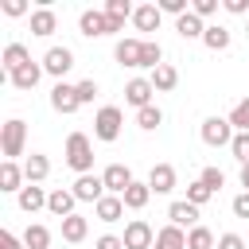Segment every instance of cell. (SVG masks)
<instances>
[{
    "mask_svg": "<svg viewBox=\"0 0 249 249\" xmlns=\"http://www.w3.org/2000/svg\"><path fill=\"white\" fill-rule=\"evenodd\" d=\"M78 31H82L86 39H101V35H109V19H105V12L86 8V12L78 16Z\"/></svg>",
    "mask_w": 249,
    "mask_h": 249,
    "instance_id": "cell-9",
    "label": "cell"
},
{
    "mask_svg": "<svg viewBox=\"0 0 249 249\" xmlns=\"http://www.w3.org/2000/svg\"><path fill=\"white\" fill-rule=\"evenodd\" d=\"M47 198H51V195H47L39 183H27V187L16 195V202H19V210H23V214H35V210H43V206H47Z\"/></svg>",
    "mask_w": 249,
    "mask_h": 249,
    "instance_id": "cell-17",
    "label": "cell"
},
{
    "mask_svg": "<svg viewBox=\"0 0 249 249\" xmlns=\"http://www.w3.org/2000/svg\"><path fill=\"white\" fill-rule=\"evenodd\" d=\"M23 187H27L23 167H19L16 160H4V163H0V191H4V195H19Z\"/></svg>",
    "mask_w": 249,
    "mask_h": 249,
    "instance_id": "cell-11",
    "label": "cell"
},
{
    "mask_svg": "<svg viewBox=\"0 0 249 249\" xmlns=\"http://www.w3.org/2000/svg\"><path fill=\"white\" fill-rule=\"evenodd\" d=\"M0 249H27L23 237H16L12 230H0Z\"/></svg>",
    "mask_w": 249,
    "mask_h": 249,
    "instance_id": "cell-44",
    "label": "cell"
},
{
    "mask_svg": "<svg viewBox=\"0 0 249 249\" xmlns=\"http://www.w3.org/2000/svg\"><path fill=\"white\" fill-rule=\"evenodd\" d=\"M214 249H249V245H245V237H241V233H222Z\"/></svg>",
    "mask_w": 249,
    "mask_h": 249,
    "instance_id": "cell-41",
    "label": "cell"
},
{
    "mask_svg": "<svg viewBox=\"0 0 249 249\" xmlns=\"http://www.w3.org/2000/svg\"><path fill=\"white\" fill-rule=\"evenodd\" d=\"M101 12H105L113 23H124V19H132V12H136V8H132L128 0H105V8H101Z\"/></svg>",
    "mask_w": 249,
    "mask_h": 249,
    "instance_id": "cell-32",
    "label": "cell"
},
{
    "mask_svg": "<svg viewBox=\"0 0 249 249\" xmlns=\"http://www.w3.org/2000/svg\"><path fill=\"white\" fill-rule=\"evenodd\" d=\"M93 249H124V241H121L117 233H101V237L93 241Z\"/></svg>",
    "mask_w": 249,
    "mask_h": 249,
    "instance_id": "cell-45",
    "label": "cell"
},
{
    "mask_svg": "<svg viewBox=\"0 0 249 249\" xmlns=\"http://www.w3.org/2000/svg\"><path fill=\"white\" fill-rule=\"evenodd\" d=\"M70 191H74V198H78V202H93V206L109 195V191H105V179H101V175H93V171H89V175H78Z\"/></svg>",
    "mask_w": 249,
    "mask_h": 249,
    "instance_id": "cell-5",
    "label": "cell"
},
{
    "mask_svg": "<svg viewBox=\"0 0 249 249\" xmlns=\"http://www.w3.org/2000/svg\"><path fill=\"white\" fill-rule=\"evenodd\" d=\"M0 8H4V16H23L27 12V0H4Z\"/></svg>",
    "mask_w": 249,
    "mask_h": 249,
    "instance_id": "cell-46",
    "label": "cell"
},
{
    "mask_svg": "<svg viewBox=\"0 0 249 249\" xmlns=\"http://www.w3.org/2000/svg\"><path fill=\"white\" fill-rule=\"evenodd\" d=\"M218 241H214V233L206 230V226H195V230H187V249H214Z\"/></svg>",
    "mask_w": 249,
    "mask_h": 249,
    "instance_id": "cell-34",
    "label": "cell"
},
{
    "mask_svg": "<svg viewBox=\"0 0 249 249\" xmlns=\"http://www.w3.org/2000/svg\"><path fill=\"white\" fill-rule=\"evenodd\" d=\"M167 218H171V226H179V230H195V226H198V206L187 202V198H175V202L167 206Z\"/></svg>",
    "mask_w": 249,
    "mask_h": 249,
    "instance_id": "cell-13",
    "label": "cell"
},
{
    "mask_svg": "<svg viewBox=\"0 0 249 249\" xmlns=\"http://www.w3.org/2000/svg\"><path fill=\"white\" fill-rule=\"evenodd\" d=\"M241 187H245V191H249V163H245V167H241Z\"/></svg>",
    "mask_w": 249,
    "mask_h": 249,
    "instance_id": "cell-48",
    "label": "cell"
},
{
    "mask_svg": "<svg viewBox=\"0 0 249 249\" xmlns=\"http://www.w3.org/2000/svg\"><path fill=\"white\" fill-rule=\"evenodd\" d=\"M23 175H27V183H43V179L51 175V160H47L43 152H31V156L23 160Z\"/></svg>",
    "mask_w": 249,
    "mask_h": 249,
    "instance_id": "cell-22",
    "label": "cell"
},
{
    "mask_svg": "<svg viewBox=\"0 0 249 249\" xmlns=\"http://www.w3.org/2000/svg\"><path fill=\"white\" fill-rule=\"evenodd\" d=\"M136 124H140L144 132H152V128H160V124H163V109H160V105H144V109L136 113Z\"/></svg>",
    "mask_w": 249,
    "mask_h": 249,
    "instance_id": "cell-33",
    "label": "cell"
},
{
    "mask_svg": "<svg viewBox=\"0 0 249 249\" xmlns=\"http://www.w3.org/2000/svg\"><path fill=\"white\" fill-rule=\"evenodd\" d=\"M230 210H233L237 218H249V191H241V195H233V202H230Z\"/></svg>",
    "mask_w": 249,
    "mask_h": 249,
    "instance_id": "cell-43",
    "label": "cell"
},
{
    "mask_svg": "<svg viewBox=\"0 0 249 249\" xmlns=\"http://www.w3.org/2000/svg\"><path fill=\"white\" fill-rule=\"evenodd\" d=\"M152 249H187V233L167 222L163 230H156V245H152Z\"/></svg>",
    "mask_w": 249,
    "mask_h": 249,
    "instance_id": "cell-25",
    "label": "cell"
},
{
    "mask_svg": "<svg viewBox=\"0 0 249 249\" xmlns=\"http://www.w3.org/2000/svg\"><path fill=\"white\" fill-rule=\"evenodd\" d=\"M121 124H124V113H121L117 105H101L97 117H93V136L105 140V144H113V140L121 136Z\"/></svg>",
    "mask_w": 249,
    "mask_h": 249,
    "instance_id": "cell-4",
    "label": "cell"
},
{
    "mask_svg": "<svg viewBox=\"0 0 249 249\" xmlns=\"http://www.w3.org/2000/svg\"><path fill=\"white\" fill-rule=\"evenodd\" d=\"M163 66V47L156 39H144V51H140V70H156Z\"/></svg>",
    "mask_w": 249,
    "mask_h": 249,
    "instance_id": "cell-30",
    "label": "cell"
},
{
    "mask_svg": "<svg viewBox=\"0 0 249 249\" xmlns=\"http://www.w3.org/2000/svg\"><path fill=\"white\" fill-rule=\"evenodd\" d=\"M43 70L62 82V78L74 70V51H70V47H51V51L43 54Z\"/></svg>",
    "mask_w": 249,
    "mask_h": 249,
    "instance_id": "cell-6",
    "label": "cell"
},
{
    "mask_svg": "<svg viewBox=\"0 0 249 249\" xmlns=\"http://www.w3.org/2000/svg\"><path fill=\"white\" fill-rule=\"evenodd\" d=\"M160 4H140L136 12H132V23H136V31H156L160 27Z\"/></svg>",
    "mask_w": 249,
    "mask_h": 249,
    "instance_id": "cell-26",
    "label": "cell"
},
{
    "mask_svg": "<svg viewBox=\"0 0 249 249\" xmlns=\"http://www.w3.org/2000/svg\"><path fill=\"white\" fill-rule=\"evenodd\" d=\"M54 27H58V16H54L51 8H35V12H31V35L51 39V35H54Z\"/></svg>",
    "mask_w": 249,
    "mask_h": 249,
    "instance_id": "cell-19",
    "label": "cell"
},
{
    "mask_svg": "<svg viewBox=\"0 0 249 249\" xmlns=\"http://www.w3.org/2000/svg\"><path fill=\"white\" fill-rule=\"evenodd\" d=\"M86 233H89V218H82V214L62 218V241L78 245V241H86Z\"/></svg>",
    "mask_w": 249,
    "mask_h": 249,
    "instance_id": "cell-24",
    "label": "cell"
},
{
    "mask_svg": "<svg viewBox=\"0 0 249 249\" xmlns=\"http://www.w3.org/2000/svg\"><path fill=\"white\" fill-rule=\"evenodd\" d=\"M66 163L78 175H89V167H93V144H89L86 132H70L66 136Z\"/></svg>",
    "mask_w": 249,
    "mask_h": 249,
    "instance_id": "cell-1",
    "label": "cell"
},
{
    "mask_svg": "<svg viewBox=\"0 0 249 249\" xmlns=\"http://www.w3.org/2000/svg\"><path fill=\"white\" fill-rule=\"evenodd\" d=\"M198 136H202V144H206V148H230L237 132H233L230 117H206V121H202V128H198Z\"/></svg>",
    "mask_w": 249,
    "mask_h": 249,
    "instance_id": "cell-2",
    "label": "cell"
},
{
    "mask_svg": "<svg viewBox=\"0 0 249 249\" xmlns=\"http://www.w3.org/2000/svg\"><path fill=\"white\" fill-rule=\"evenodd\" d=\"M51 109L62 113V117L78 113V109H82V101H78V86H70V82H54V89H51Z\"/></svg>",
    "mask_w": 249,
    "mask_h": 249,
    "instance_id": "cell-7",
    "label": "cell"
},
{
    "mask_svg": "<svg viewBox=\"0 0 249 249\" xmlns=\"http://www.w3.org/2000/svg\"><path fill=\"white\" fill-rule=\"evenodd\" d=\"M191 12H195L198 19H210V16L218 12V0H195V4H191Z\"/></svg>",
    "mask_w": 249,
    "mask_h": 249,
    "instance_id": "cell-39",
    "label": "cell"
},
{
    "mask_svg": "<svg viewBox=\"0 0 249 249\" xmlns=\"http://www.w3.org/2000/svg\"><path fill=\"white\" fill-rule=\"evenodd\" d=\"M175 31H179L183 39H202V35H206V23H202L195 12H187V16L175 19Z\"/></svg>",
    "mask_w": 249,
    "mask_h": 249,
    "instance_id": "cell-28",
    "label": "cell"
},
{
    "mask_svg": "<svg viewBox=\"0 0 249 249\" xmlns=\"http://www.w3.org/2000/svg\"><path fill=\"white\" fill-rule=\"evenodd\" d=\"M74 206H78V198H74V191H66V187H54L51 198H47V210H51L54 218H70Z\"/></svg>",
    "mask_w": 249,
    "mask_h": 249,
    "instance_id": "cell-18",
    "label": "cell"
},
{
    "mask_svg": "<svg viewBox=\"0 0 249 249\" xmlns=\"http://www.w3.org/2000/svg\"><path fill=\"white\" fill-rule=\"evenodd\" d=\"M121 198H124V210H144V206L152 202V187H148V179H144V183L136 179V183L121 195Z\"/></svg>",
    "mask_w": 249,
    "mask_h": 249,
    "instance_id": "cell-23",
    "label": "cell"
},
{
    "mask_svg": "<svg viewBox=\"0 0 249 249\" xmlns=\"http://www.w3.org/2000/svg\"><path fill=\"white\" fill-rule=\"evenodd\" d=\"M101 179H105V191H109V195H124V191L136 183L132 171H128L124 163H109V167L101 171Z\"/></svg>",
    "mask_w": 249,
    "mask_h": 249,
    "instance_id": "cell-12",
    "label": "cell"
},
{
    "mask_svg": "<svg viewBox=\"0 0 249 249\" xmlns=\"http://www.w3.org/2000/svg\"><path fill=\"white\" fill-rule=\"evenodd\" d=\"M226 12L230 16H249V0H226Z\"/></svg>",
    "mask_w": 249,
    "mask_h": 249,
    "instance_id": "cell-47",
    "label": "cell"
},
{
    "mask_svg": "<svg viewBox=\"0 0 249 249\" xmlns=\"http://www.w3.org/2000/svg\"><path fill=\"white\" fill-rule=\"evenodd\" d=\"M23 144H27V124H23L19 117L4 121V124H0V152H4V160L23 156Z\"/></svg>",
    "mask_w": 249,
    "mask_h": 249,
    "instance_id": "cell-3",
    "label": "cell"
},
{
    "mask_svg": "<svg viewBox=\"0 0 249 249\" xmlns=\"http://www.w3.org/2000/svg\"><path fill=\"white\" fill-rule=\"evenodd\" d=\"M0 62H4V74L12 78L16 70H23V66L31 62V51H27L23 43H8V47H4V54H0Z\"/></svg>",
    "mask_w": 249,
    "mask_h": 249,
    "instance_id": "cell-16",
    "label": "cell"
},
{
    "mask_svg": "<svg viewBox=\"0 0 249 249\" xmlns=\"http://www.w3.org/2000/svg\"><path fill=\"white\" fill-rule=\"evenodd\" d=\"M152 93H156V86H152V78H132L128 86H124V101L140 113L144 105H152Z\"/></svg>",
    "mask_w": 249,
    "mask_h": 249,
    "instance_id": "cell-10",
    "label": "cell"
},
{
    "mask_svg": "<svg viewBox=\"0 0 249 249\" xmlns=\"http://www.w3.org/2000/svg\"><path fill=\"white\" fill-rule=\"evenodd\" d=\"M93 97H97V82H93V78H86V82H78V101H82V105H89Z\"/></svg>",
    "mask_w": 249,
    "mask_h": 249,
    "instance_id": "cell-40",
    "label": "cell"
},
{
    "mask_svg": "<svg viewBox=\"0 0 249 249\" xmlns=\"http://www.w3.org/2000/svg\"><path fill=\"white\" fill-rule=\"evenodd\" d=\"M198 179H202V183H206V187H210L214 195H218V191H222V183H226L222 167H202V175H198Z\"/></svg>",
    "mask_w": 249,
    "mask_h": 249,
    "instance_id": "cell-38",
    "label": "cell"
},
{
    "mask_svg": "<svg viewBox=\"0 0 249 249\" xmlns=\"http://www.w3.org/2000/svg\"><path fill=\"white\" fill-rule=\"evenodd\" d=\"M245 31H249V27H245Z\"/></svg>",
    "mask_w": 249,
    "mask_h": 249,
    "instance_id": "cell-49",
    "label": "cell"
},
{
    "mask_svg": "<svg viewBox=\"0 0 249 249\" xmlns=\"http://www.w3.org/2000/svg\"><path fill=\"white\" fill-rule=\"evenodd\" d=\"M230 152H233V160L245 167V163H249V132H237L233 144H230Z\"/></svg>",
    "mask_w": 249,
    "mask_h": 249,
    "instance_id": "cell-37",
    "label": "cell"
},
{
    "mask_svg": "<svg viewBox=\"0 0 249 249\" xmlns=\"http://www.w3.org/2000/svg\"><path fill=\"white\" fill-rule=\"evenodd\" d=\"M93 214H97V222H121V218H124V198H121V195H105V198L93 206Z\"/></svg>",
    "mask_w": 249,
    "mask_h": 249,
    "instance_id": "cell-20",
    "label": "cell"
},
{
    "mask_svg": "<svg viewBox=\"0 0 249 249\" xmlns=\"http://www.w3.org/2000/svg\"><path fill=\"white\" fill-rule=\"evenodd\" d=\"M140 51H144V39H117V47H113V58H117L121 66H132V70H140Z\"/></svg>",
    "mask_w": 249,
    "mask_h": 249,
    "instance_id": "cell-15",
    "label": "cell"
},
{
    "mask_svg": "<svg viewBox=\"0 0 249 249\" xmlns=\"http://www.w3.org/2000/svg\"><path fill=\"white\" fill-rule=\"evenodd\" d=\"M202 43H206V51H226V47H230V27H222V23H206Z\"/></svg>",
    "mask_w": 249,
    "mask_h": 249,
    "instance_id": "cell-29",
    "label": "cell"
},
{
    "mask_svg": "<svg viewBox=\"0 0 249 249\" xmlns=\"http://www.w3.org/2000/svg\"><path fill=\"white\" fill-rule=\"evenodd\" d=\"M214 198V191L202 183V179H195V183H187V202H195V206H206Z\"/></svg>",
    "mask_w": 249,
    "mask_h": 249,
    "instance_id": "cell-36",
    "label": "cell"
},
{
    "mask_svg": "<svg viewBox=\"0 0 249 249\" xmlns=\"http://www.w3.org/2000/svg\"><path fill=\"white\" fill-rule=\"evenodd\" d=\"M152 86H156V93H167V89H175V86H179V70H175L171 62L156 66V70H152Z\"/></svg>",
    "mask_w": 249,
    "mask_h": 249,
    "instance_id": "cell-27",
    "label": "cell"
},
{
    "mask_svg": "<svg viewBox=\"0 0 249 249\" xmlns=\"http://www.w3.org/2000/svg\"><path fill=\"white\" fill-rule=\"evenodd\" d=\"M23 245H27V249H47V245H51V230L39 226V222H31V226L23 230Z\"/></svg>",
    "mask_w": 249,
    "mask_h": 249,
    "instance_id": "cell-31",
    "label": "cell"
},
{
    "mask_svg": "<svg viewBox=\"0 0 249 249\" xmlns=\"http://www.w3.org/2000/svg\"><path fill=\"white\" fill-rule=\"evenodd\" d=\"M160 12H171V16L179 19V16H187L191 8H187V0H160Z\"/></svg>",
    "mask_w": 249,
    "mask_h": 249,
    "instance_id": "cell-42",
    "label": "cell"
},
{
    "mask_svg": "<svg viewBox=\"0 0 249 249\" xmlns=\"http://www.w3.org/2000/svg\"><path fill=\"white\" fill-rule=\"evenodd\" d=\"M124 249H152L156 245V230L144 222V218H132L128 226H124Z\"/></svg>",
    "mask_w": 249,
    "mask_h": 249,
    "instance_id": "cell-8",
    "label": "cell"
},
{
    "mask_svg": "<svg viewBox=\"0 0 249 249\" xmlns=\"http://www.w3.org/2000/svg\"><path fill=\"white\" fill-rule=\"evenodd\" d=\"M43 74H47V70H43V62H27V66H23V70H16V74H12L8 82H12L16 89H35Z\"/></svg>",
    "mask_w": 249,
    "mask_h": 249,
    "instance_id": "cell-21",
    "label": "cell"
},
{
    "mask_svg": "<svg viewBox=\"0 0 249 249\" xmlns=\"http://www.w3.org/2000/svg\"><path fill=\"white\" fill-rule=\"evenodd\" d=\"M148 187H152V195H171L175 191V167L171 163H152Z\"/></svg>",
    "mask_w": 249,
    "mask_h": 249,
    "instance_id": "cell-14",
    "label": "cell"
},
{
    "mask_svg": "<svg viewBox=\"0 0 249 249\" xmlns=\"http://www.w3.org/2000/svg\"><path fill=\"white\" fill-rule=\"evenodd\" d=\"M230 124H233V132H249V97H241L230 109Z\"/></svg>",
    "mask_w": 249,
    "mask_h": 249,
    "instance_id": "cell-35",
    "label": "cell"
}]
</instances>
